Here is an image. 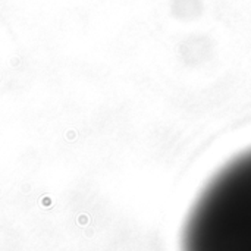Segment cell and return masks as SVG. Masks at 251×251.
Here are the masks:
<instances>
[{
  "label": "cell",
  "instance_id": "obj_1",
  "mask_svg": "<svg viewBox=\"0 0 251 251\" xmlns=\"http://www.w3.org/2000/svg\"><path fill=\"white\" fill-rule=\"evenodd\" d=\"M182 251H251V150L200 194L184 225Z\"/></svg>",
  "mask_w": 251,
  "mask_h": 251
}]
</instances>
